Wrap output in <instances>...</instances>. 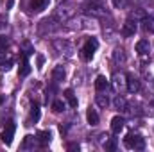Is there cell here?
Returning <instances> with one entry per match:
<instances>
[{"mask_svg": "<svg viewBox=\"0 0 154 152\" xmlns=\"http://www.w3.org/2000/svg\"><path fill=\"white\" fill-rule=\"evenodd\" d=\"M2 100H4V97H0V104H2Z\"/></svg>", "mask_w": 154, "mask_h": 152, "instance_id": "cb8c5ba5", "label": "cell"}, {"mask_svg": "<svg viewBox=\"0 0 154 152\" xmlns=\"http://www.w3.org/2000/svg\"><path fill=\"white\" fill-rule=\"evenodd\" d=\"M106 149H108V150H115V149H116V143H115V140H111V141H108V143H106Z\"/></svg>", "mask_w": 154, "mask_h": 152, "instance_id": "ffe728a7", "label": "cell"}, {"mask_svg": "<svg viewBox=\"0 0 154 152\" xmlns=\"http://www.w3.org/2000/svg\"><path fill=\"white\" fill-rule=\"evenodd\" d=\"M65 99L68 100L70 108H77V99H75V95H74L72 90H65Z\"/></svg>", "mask_w": 154, "mask_h": 152, "instance_id": "4fadbf2b", "label": "cell"}, {"mask_svg": "<svg viewBox=\"0 0 154 152\" xmlns=\"http://www.w3.org/2000/svg\"><path fill=\"white\" fill-rule=\"evenodd\" d=\"M86 118H88V123L90 125H97L99 123V114H97L95 109H91V108L86 111Z\"/></svg>", "mask_w": 154, "mask_h": 152, "instance_id": "7c38bea8", "label": "cell"}, {"mask_svg": "<svg viewBox=\"0 0 154 152\" xmlns=\"http://www.w3.org/2000/svg\"><path fill=\"white\" fill-rule=\"evenodd\" d=\"M14 131H16V125H14L13 122H9L7 127L2 131V136H0V138H2V141H4L5 145H9V143L13 141V138H14Z\"/></svg>", "mask_w": 154, "mask_h": 152, "instance_id": "3957f363", "label": "cell"}, {"mask_svg": "<svg viewBox=\"0 0 154 152\" xmlns=\"http://www.w3.org/2000/svg\"><path fill=\"white\" fill-rule=\"evenodd\" d=\"M5 45H7V38H0V47H2V48H4V47H5Z\"/></svg>", "mask_w": 154, "mask_h": 152, "instance_id": "603a6c76", "label": "cell"}, {"mask_svg": "<svg viewBox=\"0 0 154 152\" xmlns=\"http://www.w3.org/2000/svg\"><path fill=\"white\" fill-rule=\"evenodd\" d=\"M36 138H38V141H39L41 147H47V145L50 143V132H48V131H39L38 134H36Z\"/></svg>", "mask_w": 154, "mask_h": 152, "instance_id": "8992f818", "label": "cell"}, {"mask_svg": "<svg viewBox=\"0 0 154 152\" xmlns=\"http://www.w3.org/2000/svg\"><path fill=\"white\" fill-rule=\"evenodd\" d=\"M97 47H99V41H97L95 38L88 39V41L84 43V47H82V59H84V61H90V59L93 57V54H95Z\"/></svg>", "mask_w": 154, "mask_h": 152, "instance_id": "7a4b0ae2", "label": "cell"}, {"mask_svg": "<svg viewBox=\"0 0 154 152\" xmlns=\"http://www.w3.org/2000/svg\"><path fill=\"white\" fill-rule=\"evenodd\" d=\"M43 61H45V57H43V56H38V68H41Z\"/></svg>", "mask_w": 154, "mask_h": 152, "instance_id": "44dd1931", "label": "cell"}, {"mask_svg": "<svg viewBox=\"0 0 154 152\" xmlns=\"http://www.w3.org/2000/svg\"><path fill=\"white\" fill-rule=\"evenodd\" d=\"M31 120H34V122H38V120H39V108H38V104H34V108H32Z\"/></svg>", "mask_w": 154, "mask_h": 152, "instance_id": "2e32d148", "label": "cell"}, {"mask_svg": "<svg viewBox=\"0 0 154 152\" xmlns=\"http://www.w3.org/2000/svg\"><path fill=\"white\" fill-rule=\"evenodd\" d=\"M115 106H116V108H125V100H124V99H120V97H116V99H115Z\"/></svg>", "mask_w": 154, "mask_h": 152, "instance_id": "ac0fdd59", "label": "cell"}, {"mask_svg": "<svg viewBox=\"0 0 154 152\" xmlns=\"http://www.w3.org/2000/svg\"><path fill=\"white\" fill-rule=\"evenodd\" d=\"M68 149H70V150H79V145H75V143H70V145H68Z\"/></svg>", "mask_w": 154, "mask_h": 152, "instance_id": "7402d4cb", "label": "cell"}, {"mask_svg": "<svg viewBox=\"0 0 154 152\" xmlns=\"http://www.w3.org/2000/svg\"><path fill=\"white\" fill-rule=\"evenodd\" d=\"M122 129H124V118L122 116H113L111 118V131H113V134H120Z\"/></svg>", "mask_w": 154, "mask_h": 152, "instance_id": "277c9868", "label": "cell"}, {"mask_svg": "<svg viewBox=\"0 0 154 152\" xmlns=\"http://www.w3.org/2000/svg\"><path fill=\"white\" fill-rule=\"evenodd\" d=\"M134 32H136V23L125 22V25H124V29H122V34H124V36H133Z\"/></svg>", "mask_w": 154, "mask_h": 152, "instance_id": "30bf717a", "label": "cell"}, {"mask_svg": "<svg viewBox=\"0 0 154 152\" xmlns=\"http://www.w3.org/2000/svg\"><path fill=\"white\" fill-rule=\"evenodd\" d=\"M124 143H125V147H127V149H134V150H142V149L145 147L143 138H142V136H138V134H127V136H125V140H124Z\"/></svg>", "mask_w": 154, "mask_h": 152, "instance_id": "6da1fadb", "label": "cell"}, {"mask_svg": "<svg viewBox=\"0 0 154 152\" xmlns=\"http://www.w3.org/2000/svg\"><path fill=\"white\" fill-rule=\"evenodd\" d=\"M54 79H65V72H63L61 68H57V70L54 72Z\"/></svg>", "mask_w": 154, "mask_h": 152, "instance_id": "d6986e66", "label": "cell"}, {"mask_svg": "<svg viewBox=\"0 0 154 152\" xmlns=\"http://www.w3.org/2000/svg\"><path fill=\"white\" fill-rule=\"evenodd\" d=\"M127 90H129L131 93L138 91V90H140V82H138V79H134L133 75L127 77Z\"/></svg>", "mask_w": 154, "mask_h": 152, "instance_id": "9c48e42d", "label": "cell"}, {"mask_svg": "<svg viewBox=\"0 0 154 152\" xmlns=\"http://www.w3.org/2000/svg\"><path fill=\"white\" fill-rule=\"evenodd\" d=\"M50 0H31V9L32 11H43L48 5Z\"/></svg>", "mask_w": 154, "mask_h": 152, "instance_id": "ba28073f", "label": "cell"}, {"mask_svg": "<svg viewBox=\"0 0 154 152\" xmlns=\"http://www.w3.org/2000/svg\"><path fill=\"white\" fill-rule=\"evenodd\" d=\"M97 102H99V106H102V108L108 106V99H104L102 95H97Z\"/></svg>", "mask_w": 154, "mask_h": 152, "instance_id": "e0dca14e", "label": "cell"}, {"mask_svg": "<svg viewBox=\"0 0 154 152\" xmlns=\"http://www.w3.org/2000/svg\"><path fill=\"white\" fill-rule=\"evenodd\" d=\"M52 109H54V113H61V111L65 109L63 100H54V102H52Z\"/></svg>", "mask_w": 154, "mask_h": 152, "instance_id": "5bb4252c", "label": "cell"}, {"mask_svg": "<svg viewBox=\"0 0 154 152\" xmlns=\"http://www.w3.org/2000/svg\"><path fill=\"white\" fill-rule=\"evenodd\" d=\"M149 48H151V45H149L147 39H140V41L136 43V52H138V54H147Z\"/></svg>", "mask_w": 154, "mask_h": 152, "instance_id": "8fae6325", "label": "cell"}, {"mask_svg": "<svg viewBox=\"0 0 154 152\" xmlns=\"http://www.w3.org/2000/svg\"><path fill=\"white\" fill-rule=\"evenodd\" d=\"M143 29L154 32V18H145V20H143Z\"/></svg>", "mask_w": 154, "mask_h": 152, "instance_id": "9a60e30c", "label": "cell"}, {"mask_svg": "<svg viewBox=\"0 0 154 152\" xmlns=\"http://www.w3.org/2000/svg\"><path fill=\"white\" fill-rule=\"evenodd\" d=\"M18 74H20L22 77H25V75H29V74H31V65H29V61H27V56H25V54L22 56V65H20Z\"/></svg>", "mask_w": 154, "mask_h": 152, "instance_id": "5b68a950", "label": "cell"}, {"mask_svg": "<svg viewBox=\"0 0 154 152\" xmlns=\"http://www.w3.org/2000/svg\"><path fill=\"white\" fill-rule=\"evenodd\" d=\"M108 84H109V82H108V79L104 75H99L95 79V90H97V91H104V90L108 88Z\"/></svg>", "mask_w": 154, "mask_h": 152, "instance_id": "52a82bcc", "label": "cell"}]
</instances>
